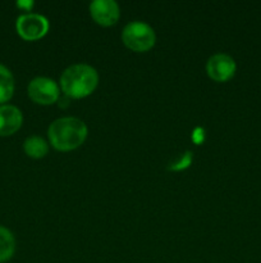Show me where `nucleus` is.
<instances>
[{"label": "nucleus", "instance_id": "nucleus-1", "mask_svg": "<svg viewBox=\"0 0 261 263\" xmlns=\"http://www.w3.org/2000/svg\"><path fill=\"white\" fill-rule=\"evenodd\" d=\"M87 125L77 117H60L53 121L48 128L49 141L60 152L79 148L87 139Z\"/></svg>", "mask_w": 261, "mask_h": 263}, {"label": "nucleus", "instance_id": "nucleus-2", "mask_svg": "<svg viewBox=\"0 0 261 263\" xmlns=\"http://www.w3.org/2000/svg\"><path fill=\"white\" fill-rule=\"evenodd\" d=\"M99 85V73L92 66L76 63L67 67L60 76V89L64 95L82 99L95 91Z\"/></svg>", "mask_w": 261, "mask_h": 263}, {"label": "nucleus", "instance_id": "nucleus-3", "mask_svg": "<svg viewBox=\"0 0 261 263\" xmlns=\"http://www.w3.org/2000/svg\"><path fill=\"white\" fill-rule=\"evenodd\" d=\"M122 41L133 51H147L155 45L156 35L154 28L142 21H132L127 23L122 31Z\"/></svg>", "mask_w": 261, "mask_h": 263}, {"label": "nucleus", "instance_id": "nucleus-4", "mask_svg": "<svg viewBox=\"0 0 261 263\" xmlns=\"http://www.w3.org/2000/svg\"><path fill=\"white\" fill-rule=\"evenodd\" d=\"M28 97L32 102L41 105L54 104L60 98L59 85L49 77H35L27 86Z\"/></svg>", "mask_w": 261, "mask_h": 263}, {"label": "nucleus", "instance_id": "nucleus-5", "mask_svg": "<svg viewBox=\"0 0 261 263\" xmlns=\"http://www.w3.org/2000/svg\"><path fill=\"white\" fill-rule=\"evenodd\" d=\"M49 21L45 15L38 13H26L19 15L15 22L18 35L27 41H35L48 33Z\"/></svg>", "mask_w": 261, "mask_h": 263}, {"label": "nucleus", "instance_id": "nucleus-6", "mask_svg": "<svg viewBox=\"0 0 261 263\" xmlns=\"http://www.w3.org/2000/svg\"><path fill=\"white\" fill-rule=\"evenodd\" d=\"M235 69V61L225 53H216L207 59L206 72L210 79L216 82H225L232 79Z\"/></svg>", "mask_w": 261, "mask_h": 263}, {"label": "nucleus", "instance_id": "nucleus-7", "mask_svg": "<svg viewBox=\"0 0 261 263\" xmlns=\"http://www.w3.org/2000/svg\"><path fill=\"white\" fill-rule=\"evenodd\" d=\"M92 20L100 26H113L120 17V8L114 0H94L89 7Z\"/></svg>", "mask_w": 261, "mask_h": 263}, {"label": "nucleus", "instance_id": "nucleus-8", "mask_svg": "<svg viewBox=\"0 0 261 263\" xmlns=\"http://www.w3.org/2000/svg\"><path fill=\"white\" fill-rule=\"evenodd\" d=\"M23 123V115L15 105H0V136H9L17 133Z\"/></svg>", "mask_w": 261, "mask_h": 263}, {"label": "nucleus", "instance_id": "nucleus-9", "mask_svg": "<svg viewBox=\"0 0 261 263\" xmlns=\"http://www.w3.org/2000/svg\"><path fill=\"white\" fill-rule=\"evenodd\" d=\"M23 151L28 157L35 159L44 158L49 152V144L40 136H30L23 143Z\"/></svg>", "mask_w": 261, "mask_h": 263}, {"label": "nucleus", "instance_id": "nucleus-10", "mask_svg": "<svg viewBox=\"0 0 261 263\" xmlns=\"http://www.w3.org/2000/svg\"><path fill=\"white\" fill-rule=\"evenodd\" d=\"M14 94V77L5 66L0 64V105L12 99Z\"/></svg>", "mask_w": 261, "mask_h": 263}, {"label": "nucleus", "instance_id": "nucleus-11", "mask_svg": "<svg viewBox=\"0 0 261 263\" xmlns=\"http://www.w3.org/2000/svg\"><path fill=\"white\" fill-rule=\"evenodd\" d=\"M15 251V239L4 226H0V263L9 261Z\"/></svg>", "mask_w": 261, "mask_h": 263}, {"label": "nucleus", "instance_id": "nucleus-12", "mask_svg": "<svg viewBox=\"0 0 261 263\" xmlns=\"http://www.w3.org/2000/svg\"><path fill=\"white\" fill-rule=\"evenodd\" d=\"M191 161H192V153H191V152H186V153L182 154V156L179 157L178 161L173 162V163H171V166L169 167V168L174 170V171H178V170H183V168H186V167H188L189 164H191Z\"/></svg>", "mask_w": 261, "mask_h": 263}, {"label": "nucleus", "instance_id": "nucleus-13", "mask_svg": "<svg viewBox=\"0 0 261 263\" xmlns=\"http://www.w3.org/2000/svg\"><path fill=\"white\" fill-rule=\"evenodd\" d=\"M33 4H35V3H33L32 0H19V2H17V7L23 10H31L32 9Z\"/></svg>", "mask_w": 261, "mask_h": 263}]
</instances>
